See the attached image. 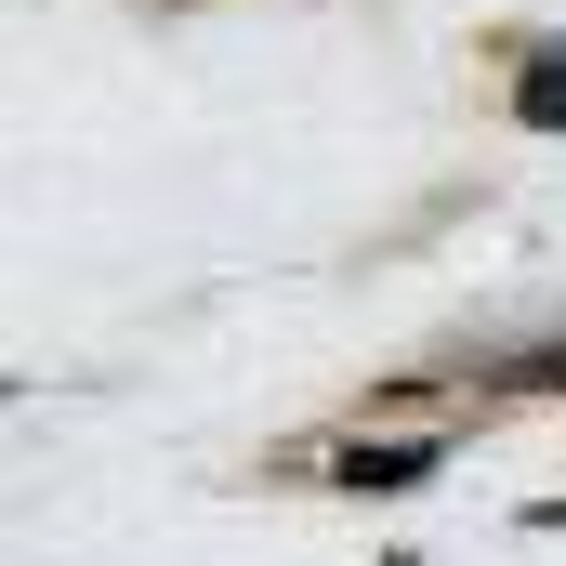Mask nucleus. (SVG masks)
I'll return each mask as SVG.
<instances>
[{
  "label": "nucleus",
  "instance_id": "2",
  "mask_svg": "<svg viewBox=\"0 0 566 566\" xmlns=\"http://www.w3.org/2000/svg\"><path fill=\"white\" fill-rule=\"evenodd\" d=\"M514 106H527L541 133H566V53H527V80H514Z\"/></svg>",
  "mask_w": 566,
  "mask_h": 566
},
{
  "label": "nucleus",
  "instance_id": "1",
  "mask_svg": "<svg viewBox=\"0 0 566 566\" xmlns=\"http://www.w3.org/2000/svg\"><path fill=\"white\" fill-rule=\"evenodd\" d=\"M434 474V448H343V488H409Z\"/></svg>",
  "mask_w": 566,
  "mask_h": 566
}]
</instances>
